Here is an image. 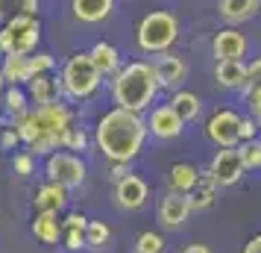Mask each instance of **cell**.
Returning <instances> with one entry per match:
<instances>
[{"instance_id":"obj_6","label":"cell","mask_w":261,"mask_h":253,"mask_svg":"<svg viewBox=\"0 0 261 253\" xmlns=\"http://www.w3.org/2000/svg\"><path fill=\"white\" fill-rule=\"evenodd\" d=\"M44 177L50 182H56L68 192H76L83 189L85 180H88V165L80 153H71V150H56L44 156Z\"/></svg>"},{"instance_id":"obj_16","label":"cell","mask_w":261,"mask_h":253,"mask_svg":"<svg viewBox=\"0 0 261 253\" xmlns=\"http://www.w3.org/2000/svg\"><path fill=\"white\" fill-rule=\"evenodd\" d=\"M115 6H118L115 0H71V15L80 24L97 27V24H106L115 15Z\"/></svg>"},{"instance_id":"obj_45","label":"cell","mask_w":261,"mask_h":253,"mask_svg":"<svg viewBox=\"0 0 261 253\" xmlns=\"http://www.w3.org/2000/svg\"><path fill=\"white\" fill-rule=\"evenodd\" d=\"M0 130H3V121H0Z\"/></svg>"},{"instance_id":"obj_32","label":"cell","mask_w":261,"mask_h":253,"mask_svg":"<svg viewBox=\"0 0 261 253\" xmlns=\"http://www.w3.org/2000/svg\"><path fill=\"white\" fill-rule=\"evenodd\" d=\"M27 65H30V74L38 77V74H53L56 71V56L47 53V50H36L27 56Z\"/></svg>"},{"instance_id":"obj_1","label":"cell","mask_w":261,"mask_h":253,"mask_svg":"<svg viewBox=\"0 0 261 253\" xmlns=\"http://www.w3.org/2000/svg\"><path fill=\"white\" fill-rule=\"evenodd\" d=\"M147 118L141 112L112 106L97 118L91 142L109 162H135L147 145Z\"/></svg>"},{"instance_id":"obj_34","label":"cell","mask_w":261,"mask_h":253,"mask_svg":"<svg viewBox=\"0 0 261 253\" xmlns=\"http://www.w3.org/2000/svg\"><path fill=\"white\" fill-rule=\"evenodd\" d=\"M241 95L247 97L249 115H252V118H258V115H261V85H247Z\"/></svg>"},{"instance_id":"obj_31","label":"cell","mask_w":261,"mask_h":253,"mask_svg":"<svg viewBox=\"0 0 261 253\" xmlns=\"http://www.w3.org/2000/svg\"><path fill=\"white\" fill-rule=\"evenodd\" d=\"M238 153H241L244 171H261V139L241 142V145H238Z\"/></svg>"},{"instance_id":"obj_18","label":"cell","mask_w":261,"mask_h":253,"mask_svg":"<svg viewBox=\"0 0 261 253\" xmlns=\"http://www.w3.org/2000/svg\"><path fill=\"white\" fill-rule=\"evenodd\" d=\"M71 203V192L68 189H62L56 182L44 180L41 186L36 189L33 194V206H36V212H53V215H62L65 209Z\"/></svg>"},{"instance_id":"obj_12","label":"cell","mask_w":261,"mask_h":253,"mask_svg":"<svg viewBox=\"0 0 261 253\" xmlns=\"http://www.w3.org/2000/svg\"><path fill=\"white\" fill-rule=\"evenodd\" d=\"M112 200H115V206H118L120 212H138V209H144L147 200H150V186H147V180L138 177V174H126L123 180L115 182Z\"/></svg>"},{"instance_id":"obj_28","label":"cell","mask_w":261,"mask_h":253,"mask_svg":"<svg viewBox=\"0 0 261 253\" xmlns=\"http://www.w3.org/2000/svg\"><path fill=\"white\" fill-rule=\"evenodd\" d=\"M132 253H167V239L155 229H144L132 241Z\"/></svg>"},{"instance_id":"obj_40","label":"cell","mask_w":261,"mask_h":253,"mask_svg":"<svg viewBox=\"0 0 261 253\" xmlns=\"http://www.w3.org/2000/svg\"><path fill=\"white\" fill-rule=\"evenodd\" d=\"M247 74H249V85H261V56L247 62Z\"/></svg>"},{"instance_id":"obj_43","label":"cell","mask_w":261,"mask_h":253,"mask_svg":"<svg viewBox=\"0 0 261 253\" xmlns=\"http://www.w3.org/2000/svg\"><path fill=\"white\" fill-rule=\"evenodd\" d=\"M3 88H6V80H3V77H0V95H3Z\"/></svg>"},{"instance_id":"obj_7","label":"cell","mask_w":261,"mask_h":253,"mask_svg":"<svg viewBox=\"0 0 261 253\" xmlns=\"http://www.w3.org/2000/svg\"><path fill=\"white\" fill-rule=\"evenodd\" d=\"M238 127H241V112L232 106H217L212 109V115L202 124V133L212 142L214 147H238L241 145V135H238Z\"/></svg>"},{"instance_id":"obj_42","label":"cell","mask_w":261,"mask_h":253,"mask_svg":"<svg viewBox=\"0 0 261 253\" xmlns=\"http://www.w3.org/2000/svg\"><path fill=\"white\" fill-rule=\"evenodd\" d=\"M179 253H214V250L208 244H202V241H191V244H185Z\"/></svg>"},{"instance_id":"obj_20","label":"cell","mask_w":261,"mask_h":253,"mask_svg":"<svg viewBox=\"0 0 261 253\" xmlns=\"http://www.w3.org/2000/svg\"><path fill=\"white\" fill-rule=\"evenodd\" d=\"M88 56H91V62H94V68L100 71V77H103V80L115 77V74L120 71V65H123V56H120V50L115 48L112 41H103V38L91 44Z\"/></svg>"},{"instance_id":"obj_37","label":"cell","mask_w":261,"mask_h":253,"mask_svg":"<svg viewBox=\"0 0 261 253\" xmlns=\"http://www.w3.org/2000/svg\"><path fill=\"white\" fill-rule=\"evenodd\" d=\"M12 171L18 177H30L33 174V153H15L12 156Z\"/></svg>"},{"instance_id":"obj_22","label":"cell","mask_w":261,"mask_h":253,"mask_svg":"<svg viewBox=\"0 0 261 253\" xmlns=\"http://www.w3.org/2000/svg\"><path fill=\"white\" fill-rule=\"evenodd\" d=\"M170 109L176 112L179 118H182V124L188 127V124H197V121L202 118V97L197 95V91H188V88H179V91H173L170 95Z\"/></svg>"},{"instance_id":"obj_15","label":"cell","mask_w":261,"mask_h":253,"mask_svg":"<svg viewBox=\"0 0 261 253\" xmlns=\"http://www.w3.org/2000/svg\"><path fill=\"white\" fill-rule=\"evenodd\" d=\"M214 83H217V88H223V91H244L249 85L247 59L214 62Z\"/></svg>"},{"instance_id":"obj_36","label":"cell","mask_w":261,"mask_h":253,"mask_svg":"<svg viewBox=\"0 0 261 253\" xmlns=\"http://www.w3.org/2000/svg\"><path fill=\"white\" fill-rule=\"evenodd\" d=\"M18 145H21L18 130H15L12 124H9V127H3V130H0V150H6V153H9V150H15Z\"/></svg>"},{"instance_id":"obj_8","label":"cell","mask_w":261,"mask_h":253,"mask_svg":"<svg viewBox=\"0 0 261 253\" xmlns=\"http://www.w3.org/2000/svg\"><path fill=\"white\" fill-rule=\"evenodd\" d=\"M153 71H155V80H159V88L173 95V91H179V88H185L191 65H188L185 56L167 50V53H159V56L153 59Z\"/></svg>"},{"instance_id":"obj_23","label":"cell","mask_w":261,"mask_h":253,"mask_svg":"<svg viewBox=\"0 0 261 253\" xmlns=\"http://www.w3.org/2000/svg\"><path fill=\"white\" fill-rule=\"evenodd\" d=\"M165 180H167V192L191 194V189L200 180V168H197L194 162H173Z\"/></svg>"},{"instance_id":"obj_5","label":"cell","mask_w":261,"mask_h":253,"mask_svg":"<svg viewBox=\"0 0 261 253\" xmlns=\"http://www.w3.org/2000/svg\"><path fill=\"white\" fill-rule=\"evenodd\" d=\"M41 44L38 15H18L0 24V56H30Z\"/></svg>"},{"instance_id":"obj_24","label":"cell","mask_w":261,"mask_h":253,"mask_svg":"<svg viewBox=\"0 0 261 253\" xmlns=\"http://www.w3.org/2000/svg\"><path fill=\"white\" fill-rule=\"evenodd\" d=\"M217 182L212 180V174L208 171H200V180H197V186L191 189L188 200H191V209L194 212H205V209H212L214 200H217Z\"/></svg>"},{"instance_id":"obj_19","label":"cell","mask_w":261,"mask_h":253,"mask_svg":"<svg viewBox=\"0 0 261 253\" xmlns=\"http://www.w3.org/2000/svg\"><path fill=\"white\" fill-rule=\"evenodd\" d=\"M261 12V0H217V15L226 27L249 24Z\"/></svg>"},{"instance_id":"obj_10","label":"cell","mask_w":261,"mask_h":253,"mask_svg":"<svg viewBox=\"0 0 261 253\" xmlns=\"http://www.w3.org/2000/svg\"><path fill=\"white\" fill-rule=\"evenodd\" d=\"M191 200L188 194H179V192H165L162 200H159V209H155V221L165 233H179V229L188 224L191 218Z\"/></svg>"},{"instance_id":"obj_9","label":"cell","mask_w":261,"mask_h":253,"mask_svg":"<svg viewBox=\"0 0 261 253\" xmlns=\"http://www.w3.org/2000/svg\"><path fill=\"white\" fill-rule=\"evenodd\" d=\"M205 171L212 174V180L217 182V189H232V186H238V182L244 180V174H247L238 147H217Z\"/></svg>"},{"instance_id":"obj_35","label":"cell","mask_w":261,"mask_h":253,"mask_svg":"<svg viewBox=\"0 0 261 253\" xmlns=\"http://www.w3.org/2000/svg\"><path fill=\"white\" fill-rule=\"evenodd\" d=\"M238 135H241V142H252V139H258V121L252 118V115H241Z\"/></svg>"},{"instance_id":"obj_26","label":"cell","mask_w":261,"mask_h":253,"mask_svg":"<svg viewBox=\"0 0 261 253\" xmlns=\"http://www.w3.org/2000/svg\"><path fill=\"white\" fill-rule=\"evenodd\" d=\"M0 77L6 80V85H27L33 80L30 65H27V56H3Z\"/></svg>"},{"instance_id":"obj_25","label":"cell","mask_w":261,"mask_h":253,"mask_svg":"<svg viewBox=\"0 0 261 253\" xmlns=\"http://www.w3.org/2000/svg\"><path fill=\"white\" fill-rule=\"evenodd\" d=\"M0 106H3V112H6L9 118H18V115H24V112L33 109L24 85H6L3 95H0Z\"/></svg>"},{"instance_id":"obj_2","label":"cell","mask_w":261,"mask_h":253,"mask_svg":"<svg viewBox=\"0 0 261 253\" xmlns=\"http://www.w3.org/2000/svg\"><path fill=\"white\" fill-rule=\"evenodd\" d=\"M162 95L159 80H155L153 62L147 59H132L123 62L115 77H109V97L118 109L126 112H147Z\"/></svg>"},{"instance_id":"obj_17","label":"cell","mask_w":261,"mask_h":253,"mask_svg":"<svg viewBox=\"0 0 261 253\" xmlns=\"http://www.w3.org/2000/svg\"><path fill=\"white\" fill-rule=\"evenodd\" d=\"M27 95H30V103L38 106H50V103H59L62 100V85H59V74H38L30 83L24 85Z\"/></svg>"},{"instance_id":"obj_38","label":"cell","mask_w":261,"mask_h":253,"mask_svg":"<svg viewBox=\"0 0 261 253\" xmlns=\"http://www.w3.org/2000/svg\"><path fill=\"white\" fill-rule=\"evenodd\" d=\"M85 227H88V215L76 212V209H71L68 215L62 218V229H85Z\"/></svg>"},{"instance_id":"obj_21","label":"cell","mask_w":261,"mask_h":253,"mask_svg":"<svg viewBox=\"0 0 261 253\" xmlns=\"http://www.w3.org/2000/svg\"><path fill=\"white\" fill-rule=\"evenodd\" d=\"M30 233H33V239L38 244H59L62 241V218L53 215V212H36L33 221H30Z\"/></svg>"},{"instance_id":"obj_44","label":"cell","mask_w":261,"mask_h":253,"mask_svg":"<svg viewBox=\"0 0 261 253\" xmlns=\"http://www.w3.org/2000/svg\"><path fill=\"white\" fill-rule=\"evenodd\" d=\"M255 121H258V139H261V115H258V118H255Z\"/></svg>"},{"instance_id":"obj_41","label":"cell","mask_w":261,"mask_h":253,"mask_svg":"<svg viewBox=\"0 0 261 253\" xmlns=\"http://www.w3.org/2000/svg\"><path fill=\"white\" fill-rule=\"evenodd\" d=\"M241 253H261V233H255L252 239L244 241V247H241Z\"/></svg>"},{"instance_id":"obj_29","label":"cell","mask_w":261,"mask_h":253,"mask_svg":"<svg viewBox=\"0 0 261 253\" xmlns=\"http://www.w3.org/2000/svg\"><path fill=\"white\" fill-rule=\"evenodd\" d=\"M41 0H0V24L12 21L18 15H38Z\"/></svg>"},{"instance_id":"obj_4","label":"cell","mask_w":261,"mask_h":253,"mask_svg":"<svg viewBox=\"0 0 261 253\" xmlns=\"http://www.w3.org/2000/svg\"><path fill=\"white\" fill-rule=\"evenodd\" d=\"M179 36H182V24H179L176 15L167 12V9L147 12L138 21V27H135V44L147 56H159V53L173 50Z\"/></svg>"},{"instance_id":"obj_14","label":"cell","mask_w":261,"mask_h":253,"mask_svg":"<svg viewBox=\"0 0 261 253\" xmlns=\"http://www.w3.org/2000/svg\"><path fill=\"white\" fill-rule=\"evenodd\" d=\"M249 53V38L238 30V27H223L212 36V56L214 62L226 59H247Z\"/></svg>"},{"instance_id":"obj_39","label":"cell","mask_w":261,"mask_h":253,"mask_svg":"<svg viewBox=\"0 0 261 253\" xmlns=\"http://www.w3.org/2000/svg\"><path fill=\"white\" fill-rule=\"evenodd\" d=\"M126 174H132V162H109V180L112 182L123 180Z\"/></svg>"},{"instance_id":"obj_11","label":"cell","mask_w":261,"mask_h":253,"mask_svg":"<svg viewBox=\"0 0 261 253\" xmlns=\"http://www.w3.org/2000/svg\"><path fill=\"white\" fill-rule=\"evenodd\" d=\"M36 118H38V127H41V135L44 133L53 135V139L59 142V150H62V139H65L68 130L76 124V112H73L65 100H59V103H50V106H38Z\"/></svg>"},{"instance_id":"obj_33","label":"cell","mask_w":261,"mask_h":253,"mask_svg":"<svg viewBox=\"0 0 261 253\" xmlns=\"http://www.w3.org/2000/svg\"><path fill=\"white\" fill-rule=\"evenodd\" d=\"M62 247L68 253L85 250V229H62Z\"/></svg>"},{"instance_id":"obj_3","label":"cell","mask_w":261,"mask_h":253,"mask_svg":"<svg viewBox=\"0 0 261 253\" xmlns=\"http://www.w3.org/2000/svg\"><path fill=\"white\" fill-rule=\"evenodd\" d=\"M59 85H62V100H68V103H88V100L97 97L100 85H103V77L94 68L88 50L71 53L68 59L62 62Z\"/></svg>"},{"instance_id":"obj_30","label":"cell","mask_w":261,"mask_h":253,"mask_svg":"<svg viewBox=\"0 0 261 253\" xmlns=\"http://www.w3.org/2000/svg\"><path fill=\"white\" fill-rule=\"evenodd\" d=\"M91 145H94V142H91V133H88L85 127H76V124H73L71 130H68V135L62 139V150H71V153H80V156H83L85 150H91Z\"/></svg>"},{"instance_id":"obj_27","label":"cell","mask_w":261,"mask_h":253,"mask_svg":"<svg viewBox=\"0 0 261 253\" xmlns=\"http://www.w3.org/2000/svg\"><path fill=\"white\" fill-rule=\"evenodd\" d=\"M112 241V227L100 218H88V227H85V250L103 253Z\"/></svg>"},{"instance_id":"obj_13","label":"cell","mask_w":261,"mask_h":253,"mask_svg":"<svg viewBox=\"0 0 261 253\" xmlns=\"http://www.w3.org/2000/svg\"><path fill=\"white\" fill-rule=\"evenodd\" d=\"M147 133L153 135L155 142H176L185 133V124L170 109V103H155L150 109V118H147Z\"/></svg>"}]
</instances>
